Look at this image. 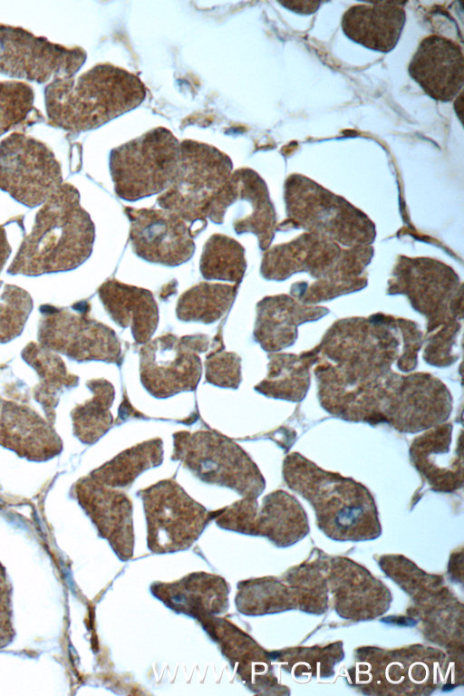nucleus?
Masks as SVG:
<instances>
[{
	"label": "nucleus",
	"mask_w": 464,
	"mask_h": 696,
	"mask_svg": "<svg viewBox=\"0 0 464 696\" xmlns=\"http://www.w3.org/2000/svg\"><path fill=\"white\" fill-rule=\"evenodd\" d=\"M81 301L70 307L42 304L38 343L78 362L100 361L121 364V346L115 331L90 315Z\"/></svg>",
	"instance_id": "nucleus-11"
},
{
	"label": "nucleus",
	"mask_w": 464,
	"mask_h": 696,
	"mask_svg": "<svg viewBox=\"0 0 464 696\" xmlns=\"http://www.w3.org/2000/svg\"><path fill=\"white\" fill-rule=\"evenodd\" d=\"M85 51L36 36L30 31L0 23V73L44 83L72 77L86 61Z\"/></svg>",
	"instance_id": "nucleus-14"
},
{
	"label": "nucleus",
	"mask_w": 464,
	"mask_h": 696,
	"mask_svg": "<svg viewBox=\"0 0 464 696\" xmlns=\"http://www.w3.org/2000/svg\"><path fill=\"white\" fill-rule=\"evenodd\" d=\"M325 313L322 307L301 306L286 295L264 297L256 304L254 337L264 350L279 351L294 343L299 324Z\"/></svg>",
	"instance_id": "nucleus-26"
},
{
	"label": "nucleus",
	"mask_w": 464,
	"mask_h": 696,
	"mask_svg": "<svg viewBox=\"0 0 464 696\" xmlns=\"http://www.w3.org/2000/svg\"><path fill=\"white\" fill-rule=\"evenodd\" d=\"M238 285L198 283L179 297L176 315L182 322L210 324L218 321L232 306Z\"/></svg>",
	"instance_id": "nucleus-30"
},
{
	"label": "nucleus",
	"mask_w": 464,
	"mask_h": 696,
	"mask_svg": "<svg viewBox=\"0 0 464 696\" xmlns=\"http://www.w3.org/2000/svg\"><path fill=\"white\" fill-rule=\"evenodd\" d=\"M402 5L398 2L353 5L343 14V32L368 49L389 53L398 44L406 22Z\"/></svg>",
	"instance_id": "nucleus-23"
},
{
	"label": "nucleus",
	"mask_w": 464,
	"mask_h": 696,
	"mask_svg": "<svg viewBox=\"0 0 464 696\" xmlns=\"http://www.w3.org/2000/svg\"><path fill=\"white\" fill-rule=\"evenodd\" d=\"M162 460V440L154 438L121 451L89 476L111 488H127L140 474L159 466Z\"/></svg>",
	"instance_id": "nucleus-31"
},
{
	"label": "nucleus",
	"mask_w": 464,
	"mask_h": 696,
	"mask_svg": "<svg viewBox=\"0 0 464 696\" xmlns=\"http://www.w3.org/2000/svg\"><path fill=\"white\" fill-rule=\"evenodd\" d=\"M92 397L77 405L71 412L73 434L84 444H93L112 426L110 408L114 400V388L105 379L87 382Z\"/></svg>",
	"instance_id": "nucleus-32"
},
{
	"label": "nucleus",
	"mask_w": 464,
	"mask_h": 696,
	"mask_svg": "<svg viewBox=\"0 0 464 696\" xmlns=\"http://www.w3.org/2000/svg\"><path fill=\"white\" fill-rule=\"evenodd\" d=\"M34 100V92L28 83L0 82V137L14 128H25L44 120Z\"/></svg>",
	"instance_id": "nucleus-34"
},
{
	"label": "nucleus",
	"mask_w": 464,
	"mask_h": 696,
	"mask_svg": "<svg viewBox=\"0 0 464 696\" xmlns=\"http://www.w3.org/2000/svg\"><path fill=\"white\" fill-rule=\"evenodd\" d=\"M218 643L238 678L250 689H256L258 678L266 674V657L256 642L230 621L218 615L198 621Z\"/></svg>",
	"instance_id": "nucleus-27"
},
{
	"label": "nucleus",
	"mask_w": 464,
	"mask_h": 696,
	"mask_svg": "<svg viewBox=\"0 0 464 696\" xmlns=\"http://www.w3.org/2000/svg\"><path fill=\"white\" fill-rule=\"evenodd\" d=\"M10 596V586L0 565V648L8 644L14 636Z\"/></svg>",
	"instance_id": "nucleus-37"
},
{
	"label": "nucleus",
	"mask_w": 464,
	"mask_h": 696,
	"mask_svg": "<svg viewBox=\"0 0 464 696\" xmlns=\"http://www.w3.org/2000/svg\"><path fill=\"white\" fill-rule=\"evenodd\" d=\"M98 295L119 326L130 327L136 343L151 340L159 324V307L150 290L110 279L100 285Z\"/></svg>",
	"instance_id": "nucleus-25"
},
{
	"label": "nucleus",
	"mask_w": 464,
	"mask_h": 696,
	"mask_svg": "<svg viewBox=\"0 0 464 696\" xmlns=\"http://www.w3.org/2000/svg\"><path fill=\"white\" fill-rule=\"evenodd\" d=\"M266 377L255 390L266 397L300 401L310 384V367L318 360L317 348L300 355L269 354Z\"/></svg>",
	"instance_id": "nucleus-28"
},
{
	"label": "nucleus",
	"mask_w": 464,
	"mask_h": 696,
	"mask_svg": "<svg viewBox=\"0 0 464 696\" xmlns=\"http://www.w3.org/2000/svg\"><path fill=\"white\" fill-rule=\"evenodd\" d=\"M11 252L12 248L8 243L5 229L0 225V273L5 267Z\"/></svg>",
	"instance_id": "nucleus-39"
},
{
	"label": "nucleus",
	"mask_w": 464,
	"mask_h": 696,
	"mask_svg": "<svg viewBox=\"0 0 464 696\" xmlns=\"http://www.w3.org/2000/svg\"><path fill=\"white\" fill-rule=\"evenodd\" d=\"M172 459L179 460L201 481L226 487L243 498H256L265 479L248 454L235 441L212 430L173 434Z\"/></svg>",
	"instance_id": "nucleus-8"
},
{
	"label": "nucleus",
	"mask_w": 464,
	"mask_h": 696,
	"mask_svg": "<svg viewBox=\"0 0 464 696\" xmlns=\"http://www.w3.org/2000/svg\"><path fill=\"white\" fill-rule=\"evenodd\" d=\"M305 514L298 502L285 491H275L263 498H243L218 509L216 524L226 530L250 536H266L276 544L284 543L294 525L306 524Z\"/></svg>",
	"instance_id": "nucleus-17"
},
{
	"label": "nucleus",
	"mask_w": 464,
	"mask_h": 696,
	"mask_svg": "<svg viewBox=\"0 0 464 696\" xmlns=\"http://www.w3.org/2000/svg\"><path fill=\"white\" fill-rule=\"evenodd\" d=\"M62 184L61 164L45 143L19 130L0 141V189L14 200L38 207Z\"/></svg>",
	"instance_id": "nucleus-12"
},
{
	"label": "nucleus",
	"mask_w": 464,
	"mask_h": 696,
	"mask_svg": "<svg viewBox=\"0 0 464 696\" xmlns=\"http://www.w3.org/2000/svg\"><path fill=\"white\" fill-rule=\"evenodd\" d=\"M280 4L295 13L310 14L314 13L320 5V2L301 1V2H280Z\"/></svg>",
	"instance_id": "nucleus-38"
},
{
	"label": "nucleus",
	"mask_w": 464,
	"mask_h": 696,
	"mask_svg": "<svg viewBox=\"0 0 464 696\" xmlns=\"http://www.w3.org/2000/svg\"><path fill=\"white\" fill-rule=\"evenodd\" d=\"M392 318L339 321L327 332L318 352L326 357L315 369L322 407L340 414L372 412L381 408L400 384L392 371L394 361L410 372L400 354L404 321Z\"/></svg>",
	"instance_id": "nucleus-1"
},
{
	"label": "nucleus",
	"mask_w": 464,
	"mask_h": 696,
	"mask_svg": "<svg viewBox=\"0 0 464 696\" xmlns=\"http://www.w3.org/2000/svg\"><path fill=\"white\" fill-rule=\"evenodd\" d=\"M288 219L281 226L303 227L350 247L373 240L374 227L361 210L300 174L290 175L285 183Z\"/></svg>",
	"instance_id": "nucleus-7"
},
{
	"label": "nucleus",
	"mask_w": 464,
	"mask_h": 696,
	"mask_svg": "<svg viewBox=\"0 0 464 696\" xmlns=\"http://www.w3.org/2000/svg\"><path fill=\"white\" fill-rule=\"evenodd\" d=\"M150 592L170 610L198 621L224 614L229 606L227 582L206 572L189 573L169 583L154 582Z\"/></svg>",
	"instance_id": "nucleus-22"
},
{
	"label": "nucleus",
	"mask_w": 464,
	"mask_h": 696,
	"mask_svg": "<svg viewBox=\"0 0 464 696\" xmlns=\"http://www.w3.org/2000/svg\"><path fill=\"white\" fill-rule=\"evenodd\" d=\"M372 254L370 247L341 248L334 240L309 232L267 249L260 273L267 280L279 281L296 271L310 272L321 280L308 290L313 295L305 302L322 301L361 288L366 280L359 276Z\"/></svg>",
	"instance_id": "nucleus-5"
},
{
	"label": "nucleus",
	"mask_w": 464,
	"mask_h": 696,
	"mask_svg": "<svg viewBox=\"0 0 464 696\" xmlns=\"http://www.w3.org/2000/svg\"><path fill=\"white\" fill-rule=\"evenodd\" d=\"M94 239L95 227L78 189L63 183L35 214L7 273L36 276L75 269L90 257Z\"/></svg>",
	"instance_id": "nucleus-2"
},
{
	"label": "nucleus",
	"mask_w": 464,
	"mask_h": 696,
	"mask_svg": "<svg viewBox=\"0 0 464 696\" xmlns=\"http://www.w3.org/2000/svg\"><path fill=\"white\" fill-rule=\"evenodd\" d=\"M233 207L234 231L237 235L254 234L260 248L268 249L275 236L276 211L266 182L255 170L249 168L233 170L211 201L206 218L222 225L226 210Z\"/></svg>",
	"instance_id": "nucleus-15"
},
{
	"label": "nucleus",
	"mask_w": 464,
	"mask_h": 696,
	"mask_svg": "<svg viewBox=\"0 0 464 696\" xmlns=\"http://www.w3.org/2000/svg\"><path fill=\"white\" fill-rule=\"evenodd\" d=\"M130 222V242L140 258L175 267L194 255L196 235L178 215L162 208L124 207Z\"/></svg>",
	"instance_id": "nucleus-16"
},
{
	"label": "nucleus",
	"mask_w": 464,
	"mask_h": 696,
	"mask_svg": "<svg viewBox=\"0 0 464 696\" xmlns=\"http://www.w3.org/2000/svg\"><path fill=\"white\" fill-rule=\"evenodd\" d=\"M452 429L449 422L434 426L416 437L410 449L412 465L437 490L462 486L461 445L450 450Z\"/></svg>",
	"instance_id": "nucleus-24"
},
{
	"label": "nucleus",
	"mask_w": 464,
	"mask_h": 696,
	"mask_svg": "<svg viewBox=\"0 0 464 696\" xmlns=\"http://www.w3.org/2000/svg\"><path fill=\"white\" fill-rule=\"evenodd\" d=\"M73 493L100 536L109 542L121 560H130L134 550L133 508L130 498L89 475L77 480Z\"/></svg>",
	"instance_id": "nucleus-18"
},
{
	"label": "nucleus",
	"mask_w": 464,
	"mask_h": 696,
	"mask_svg": "<svg viewBox=\"0 0 464 696\" xmlns=\"http://www.w3.org/2000/svg\"><path fill=\"white\" fill-rule=\"evenodd\" d=\"M246 269L245 248L237 240L216 233L205 242L199 258V271L204 279L239 285Z\"/></svg>",
	"instance_id": "nucleus-33"
},
{
	"label": "nucleus",
	"mask_w": 464,
	"mask_h": 696,
	"mask_svg": "<svg viewBox=\"0 0 464 696\" xmlns=\"http://www.w3.org/2000/svg\"><path fill=\"white\" fill-rule=\"evenodd\" d=\"M30 294L14 285L0 280V343L19 336L33 310Z\"/></svg>",
	"instance_id": "nucleus-35"
},
{
	"label": "nucleus",
	"mask_w": 464,
	"mask_h": 696,
	"mask_svg": "<svg viewBox=\"0 0 464 696\" xmlns=\"http://www.w3.org/2000/svg\"><path fill=\"white\" fill-rule=\"evenodd\" d=\"M147 546L155 554L188 549L217 515L194 500L173 478L140 489Z\"/></svg>",
	"instance_id": "nucleus-10"
},
{
	"label": "nucleus",
	"mask_w": 464,
	"mask_h": 696,
	"mask_svg": "<svg viewBox=\"0 0 464 696\" xmlns=\"http://www.w3.org/2000/svg\"><path fill=\"white\" fill-rule=\"evenodd\" d=\"M21 354L39 376L40 382L34 392V398L42 405L46 420L53 424L61 394L63 390L75 387L79 378L67 371L64 362L58 354L39 343H28Z\"/></svg>",
	"instance_id": "nucleus-29"
},
{
	"label": "nucleus",
	"mask_w": 464,
	"mask_h": 696,
	"mask_svg": "<svg viewBox=\"0 0 464 696\" xmlns=\"http://www.w3.org/2000/svg\"><path fill=\"white\" fill-rule=\"evenodd\" d=\"M233 171L230 158L214 146L185 140L176 171L157 198L158 206L185 220L198 236L207 227V210Z\"/></svg>",
	"instance_id": "nucleus-6"
},
{
	"label": "nucleus",
	"mask_w": 464,
	"mask_h": 696,
	"mask_svg": "<svg viewBox=\"0 0 464 696\" xmlns=\"http://www.w3.org/2000/svg\"><path fill=\"white\" fill-rule=\"evenodd\" d=\"M408 72L431 99L448 102L461 91L464 57L461 47L447 37H424L411 57Z\"/></svg>",
	"instance_id": "nucleus-19"
},
{
	"label": "nucleus",
	"mask_w": 464,
	"mask_h": 696,
	"mask_svg": "<svg viewBox=\"0 0 464 696\" xmlns=\"http://www.w3.org/2000/svg\"><path fill=\"white\" fill-rule=\"evenodd\" d=\"M180 142L157 127L111 150L110 172L114 191L126 201L162 193L176 171Z\"/></svg>",
	"instance_id": "nucleus-9"
},
{
	"label": "nucleus",
	"mask_w": 464,
	"mask_h": 696,
	"mask_svg": "<svg viewBox=\"0 0 464 696\" xmlns=\"http://www.w3.org/2000/svg\"><path fill=\"white\" fill-rule=\"evenodd\" d=\"M217 341L205 360L206 381L216 386L237 389L241 382V358L232 352H226Z\"/></svg>",
	"instance_id": "nucleus-36"
},
{
	"label": "nucleus",
	"mask_w": 464,
	"mask_h": 696,
	"mask_svg": "<svg viewBox=\"0 0 464 696\" xmlns=\"http://www.w3.org/2000/svg\"><path fill=\"white\" fill-rule=\"evenodd\" d=\"M211 341L203 334L178 337L160 335L140 349V376L143 387L155 398L166 399L195 391L201 377L199 353Z\"/></svg>",
	"instance_id": "nucleus-13"
},
{
	"label": "nucleus",
	"mask_w": 464,
	"mask_h": 696,
	"mask_svg": "<svg viewBox=\"0 0 464 696\" xmlns=\"http://www.w3.org/2000/svg\"><path fill=\"white\" fill-rule=\"evenodd\" d=\"M283 476L289 488L313 505L318 524L329 535L362 537L379 530L373 499L355 480L324 470L296 452L285 457Z\"/></svg>",
	"instance_id": "nucleus-4"
},
{
	"label": "nucleus",
	"mask_w": 464,
	"mask_h": 696,
	"mask_svg": "<svg viewBox=\"0 0 464 696\" xmlns=\"http://www.w3.org/2000/svg\"><path fill=\"white\" fill-rule=\"evenodd\" d=\"M146 88L134 73L99 63L72 77H56L44 88L49 125L73 133L94 130L138 107Z\"/></svg>",
	"instance_id": "nucleus-3"
},
{
	"label": "nucleus",
	"mask_w": 464,
	"mask_h": 696,
	"mask_svg": "<svg viewBox=\"0 0 464 696\" xmlns=\"http://www.w3.org/2000/svg\"><path fill=\"white\" fill-rule=\"evenodd\" d=\"M0 445L31 461L59 455L63 442L53 424L26 405L0 396Z\"/></svg>",
	"instance_id": "nucleus-21"
},
{
	"label": "nucleus",
	"mask_w": 464,
	"mask_h": 696,
	"mask_svg": "<svg viewBox=\"0 0 464 696\" xmlns=\"http://www.w3.org/2000/svg\"><path fill=\"white\" fill-rule=\"evenodd\" d=\"M412 261L417 269L412 268L408 258L404 262L415 276L400 264L409 275L406 276L400 273L395 277L407 280V284L392 285V289L404 292L412 304L429 316L430 331L457 315L458 277L440 263L421 259L423 268H420L419 259Z\"/></svg>",
	"instance_id": "nucleus-20"
}]
</instances>
